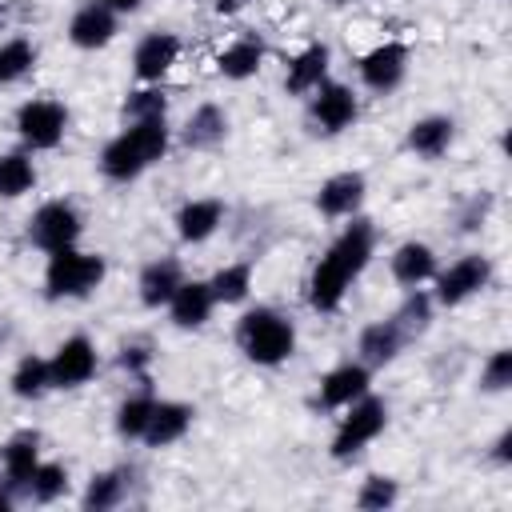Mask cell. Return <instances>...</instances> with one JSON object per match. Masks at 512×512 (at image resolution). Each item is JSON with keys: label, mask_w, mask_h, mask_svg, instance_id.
I'll list each match as a JSON object with an SVG mask.
<instances>
[{"label": "cell", "mask_w": 512, "mask_h": 512, "mask_svg": "<svg viewBox=\"0 0 512 512\" xmlns=\"http://www.w3.org/2000/svg\"><path fill=\"white\" fill-rule=\"evenodd\" d=\"M408 60H412V52H408L404 40H380V44L368 48V52L360 56V64H356L360 84H364L368 92H376V96H388V92H396V88L404 84Z\"/></svg>", "instance_id": "cell-11"}, {"label": "cell", "mask_w": 512, "mask_h": 512, "mask_svg": "<svg viewBox=\"0 0 512 512\" xmlns=\"http://www.w3.org/2000/svg\"><path fill=\"white\" fill-rule=\"evenodd\" d=\"M40 460L44 456H40V432L36 428H20L4 440V448H0V488L12 492L16 504L24 500V488H28Z\"/></svg>", "instance_id": "cell-12"}, {"label": "cell", "mask_w": 512, "mask_h": 512, "mask_svg": "<svg viewBox=\"0 0 512 512\" xmlns=\"http://www.w3.org/2000/svg\"><path fill=\"white\" fill-rule=\"evenodd\" d=\"M364 392H372V368L364 360H344V364H336V368H328L320 376L316 404L328 408V412H340L352 400H360Z\"/></svg>", "instance_id": "cell-15"}, {"label": "cell", "mask_w": 512, "mask_h": 512, "mask_svg": "<svg viewBox=\"0 0 512 512\" xmlns=\"http://www.w3.org/2000/svg\"><path fill=\"white\" fill-rule=\"evenodd\" d=\"M36 68V44L28 36H8L0 40V88L20 84Z\"/></svg>", "instance_id": "cell-34"}, {"label": "cell", "mask_w": 512, "mask_h": 512, "mask_svg": "<svg viewBox=\"0 0 512 512\" xmlns=\"http://www.w3.org/2000/svg\"><path fill=\"white\" fill-rule=\"evenodd\" d=\"M36 188V160L28 148L0 152V200H20Z\"/></svg>", "instance_id": "cell-31"}, {"label": "cell", "mask_w": 512, "mask_h": 512, "mask_svg": "<svg viewBox=\"0 0 512 512\" xmlns=\"http://www.w3.org/2000/svg\"><path fill=\"white\" fill-rule=\"evenodd\" d=\"M492 208H496V196H492V192H484V188H480V192H472V196H464V200H460V208H456V216H452L456 232H460V236L480 232V228L488 224Z\"/></svg>", "instance_id": "cell-37"}, {"label": "cell", "mask_w": 512, "mask_h": 512, "mask_svg": "<svg viewBox=\"0 0 512 512\" xmlns=\"http://www.w3.org/2000/svg\"><path fill=\"white\" fill-rule=\"evenodd\" d=\"M344 416L336 420V432H332V440H328V456L336 460V464H348V460H356L384 428H388V404L380 400V396H372V392H364L360 400H352L348 408H340Z\"/></svg>", "instance_id": "cell-5"}, {"label": "cell", "mask_w": 512, "mask_h": 512, "mask_svg": "<svg viewBox=\"0 0 512 512\" xmlns=\"http://www.w3.org/2000/svg\"><path fill=\"white\" fill-rule=\"evenodd\" d=\"M228 132H232L228 112L208 100V104H196V108L188 112V120H184V128H180V144H184L188 152H212V148H220V144L228 140Z\"/></svg>", "instance_id": "cell-22"}, {"label": "cell", "mask_w": 512, "mask_h": 512, "mask_svg": "<svg viewBox=\"0 0 512 512\" xmlns=\"http://www.w3.org/2000/svg\"><path fill=\"white\" fill-rule=\"evenodd\" d=\"M248 8V0H212V12L216 16H236V12H244Z\"/></svg>", "instance_id": "cell-42"}, {"label": "cell", "mask_w": 512, "mask_h": 512, "mask_svg": "<svg viewBox=\"0 0 512 512\" xmlns=\"http://www.w3.org/2000/svg\"><path fill=\"white\" fill-rule=\"evenodd\" d=\"M492 276H496V268H492V260L484 252H464L448 268H436V276H432V300H436V308H460L472 296L488 292Z\"/></svg>", "instance_id": "cell-6"}, {"label": "cell", "mask_w": 512, "mask_h": 512, "mask_svg": "<svg viewBox=\"0 0 512 512\" xmlns=\"http://www.w3.org/2000/svg\"><path fill=\"white\" fill-rule=\"evenodd\" d=\"M8 392H12L16 400H24V404H32V400H44V396L52 392L48 356H36V352L20 356V360H16V368H12V376H8Z\"/></svg>", "instance_id": "cell-29"}, {"label": "cell", "mask_w": 512, "mask_h": 512, "mask_svg": "<svg viewBox=\"0 0 512 512\" xmlns=\"http://www.w3.org/2000/svg\"><path fill=\"white\" fill-rule=\"evenodd\" d=\"M252 280H256L252 260H232V264H220V268L208 276V288H212L216 308H220V304H228V308L244 304V300L252 296Z\"/></svg>", "instance_id": "cell-28"}, {"label": "cell", "mask_w": 512, "mask_h": 512, "mask_svg": "<svg viewBox=\"0 0 512 512\" xmlns=\"http://www.w3.org/2000/svg\"><path fill=\"white\" fill-rule=\"evenodd\" d=\"M236 348L244 352L248 364L256 368H280L296 352V324L272 304H252L236 320Z\"/></svg>", "instance_id": "cell-3"}, {"label": "cell", "mask_w": 512, "mask_h": 512, "mask_svg": "<svg viewBox=\"0 0 512 512\" xmlns=\"http://www.w3.org/2000/svg\"><path fill=\"white\" fill-rule=\"evenodd\" d=\"M116 28H120V16L112 8H104L100 0H84L68 16V44L80 52H96L116 40Z\"/></svg>", "instance_id": "cell-16"}, {"label": "cell", "mask_w": 512, "mask_h": 512, "mask_svg": "<svg viewBox=\"0 0 512 512\" xmlns=\"http://www.w3.org/2000/svg\"><path fill=\"white\" fill-rule=\"evenodd\" d=\"M104 8H112L116 16H132V12H140L144 8V0H100Z\"/></svg>", "instance_id": "cell-41"}, {"label": "cell", "mask_w": 512, "mask_h": 512, "mask_svg": "<svg viewBox=\"0 0 512 512\" xmlns=\"http://www.w3.org/2000/svg\"><path fill=\"white\" fill-rule=\"evenodd\" d=\"M68 488H72L68 468L60 460H40L36 472H32V480H28V488H24V500H32V504H56V500L68 496Z\"/></svg>", "instance_id": "cell-33"}, {"label": "cell", "mask_w": 512, "mask_h": 512, "mask_svg": "<svg viewBox=\"0 0 512 512\" xmlns=\"http://www.w3.org/2000/svg\"><path fill=\"white\" fill-rule=\"evenodd\" d=\"M180 280H184V268H180V260L176 256H156V260H148L144 268H140V276H136V296H140V304L144 308H164L168 300H172V292L180 288Z\"/></svg>", "instance_id": "cell-25"}, {"label": "cell", "mask_w": 512, "mask_h": 512, "mask_svg": "<svg viewBox=\"0 0 512 512\" xmlns=\"http://www.w3.org/2000/svg\"><path fill=\"white\" fill-rule=\"evenodd\" d=\"M404 348H408V340H404V332L392 324V316L364 324L360 336H356V360H364L368 368H384V364H392Z\"/></svg>", "instance_id": "cell-26"}, {"label": "cell", "mask_w": 512, "mask_h": 512, "mask_svg": "<svg viewBox=\"0 0 512 512\" xmlns=\"http://www.w3.org/2000/svg\"><path fill=\"white\" fill-rule=\"evenodd\" d=\"M100 372V352L88 336H68L56 344V352L48 356V376H52V392H72L84 388L92 376Z\"/></svg>", "instance_id": "cell-10"}, {"label": "cell", "mask_w": 512, "mask_h": 512, "mask_svg": "<svg viewBox=\"0 0 512 512\" xmlns=\"http://www.w3.org/2000/svg\"><path fill=\"white\" fill-rule=\"evenodd\" d=\"M356 116H360V100L348 84L324 80L316 92H308V128L316 136H340L356 124Z\"/></svg>", "instance_id": "cell-9"}, {"label": "cell", "mask_w": 512, "mask_h": 512, "mask_svg": "<svg viewBox=\"0 0 512 512\" xmlns=\"http://www.w3.org/2000/svg\"><path fill=\"white\" fill-rule=\"evenodd\" d=\"M152 408H156V396H152L148 388L124 396V400L116 404V412H112V428H116V436H120V440H140L144 428H148Z\"/></svg>", "instance_id": "cell-32"}, {"label": "cell", "mask_w": 512, "mask_h": 512, "mask_svg": "<svg viewBox=\"0 0 512 512\" xmlns=\"http://www.w3.org/2000/svg\"><path fill=\"white\" fill-rule=\"evenodd\" d=\"M4 12H8V4H4V0H0V24H4Z\"/></svg>", "instance_id": "cell-43"}, {"label": "cell", "mask_w": 512, "mask_h": 512, "mask_svg": "<svg viewBox=\"0 0 512 512\" xmlns=\"http://www.w3.org/2000/svg\"><path fill=\"white\" fill-rule=\"evenodd\" d=\"M396 500H400V480H392V476H384V472L364 476L360 488H356V508H364V512H384V508H392Z\"/></svg>", "instance_id": "cell-36"}, {"label": "cell", "mask_w": 512, "mask_h": 512, "mask_svg": "<svg viewBox=\"0 0 512 512\" xmlns=\"http://www.w3.org/2000/svg\"><path fill=\"white\" fill-rule=\"evenodd\" d=\"M164 312H168L172 328H180V332L204 328V324L212 320V312H216V300H212L208 280H188V276H184L180 288L172 292V300L164 304Z\"/></svg>", "instance_id": "cell-18"}, {"label": "cell", "mask_w": 512, "mask_h": 512, "mask_svg": "<svg viewBox=\"0 0 512 512\" xmlns=\"http://www.w3.org/2000/svg\"><path fill=\"white\" fill-rule=\"evenodd\" d=\"M132 480H136V472L128 464H112V468L92 472L88 484H84L80 508L84 512H112V508H120L128 500V492H132Z\"/></svg>", "instance_id": "cell-24"}, {"label": "cell", "mask_w": 512, "mask_h": 512, "mask_svg": "<svg viewBox=\"0 0 512 512\" xmlns=\"http://www.w3.org/2000/svg\"><path fill=\"white\" fill-rule=\"evenodd\" d=\"M116 364H120L128 376H144V372H148V364H152V348H148L144 340H128V344L120 348Z\"/></svg>", "instance_id": "cell-39"}, {"label": "cell", "mask_w": 512, "mask_h": 512, "mask_svg": "<svg viewBox=\"0 0 512 512\" xmlns=\"http://www.w3.org/2000/svg\"><path fill=\"white\" fill-rule=\"evenodd\" d=\"M336 4H356V0H336Z\"/></svg>", "instance_id": "cell-44"}, {"label": "cell", "mask_w": 512, "mask_h": 512, "mask_svg": "<svg viewBox=\"0 0 512 512\" xmlns=\"http://www.w3.org/2000/svg\"><path fill=\"white\" fill-rule=\"evenodd\" d=\"M512 388V352L508 348H496L488 352V360L480 364V392L488 396H500Z\"/></svg>", "instance_id": "cell-38"}, {"label": "cell", "mask_w": 512, "mask_h": 512, "mask_svg": "<svg viewBox=\"0 0 512 512\" xmlns=\"http://www.w3.org/2000/svg\"><path fill=\"white\" fill-rule=\"evenodd\" d=\"M84 236V216L72 200H44L28 216V244L40 248L44 256L56 248H72Z\"/></svg>", "instance_id": "cell-8"}, {"label": "cell", "mask_w": 512, "mask_h": 512, "mask_svg": "<svg viewBox=\"0 0 512 512\" xmlns=\"http://www.w3.org/2000/svg\"><path fill=\"white\" fill-rule=\"evenodd\" d=\"M228 208L220 196H196V200H184L172 216V228H176V240L180 244H208L220 224H224Z\"/></svg>", "instance_id": "cell-17"}, {"label": "cell", "mask_w": 512, "mask_h": 512, "mask_svg": "<svg viewBox=\"0 0 512 512\" xmlns=\"http://www.w3.org/2000/svg\"><path fill=\"white\" fill-rule=\"evenodd\" d=\"M452 144H456V120L440 116V112H428V116L412 120L408 132H404V152L416 156V160H440V156H448Z\"/></svg>", "instance_id": "cell-19"}, {"label": "cell", "mask_w": 512, "mask_h": 512, "mask_svg": "<svg viewBox=\"0 0 512 512\" xmlns=\"http://www.w3.org/2000/svg\"><path fill=\"white\" fill-rule=\"evenodd\" d=\"M328 68H332V48H328L324 40L304 44V48L288 60V68H284V92H288V96H308V92H316V88L328 80Z\"/></svg>", "instance_id": "cell-20"}, {"label": "cell", "mask_w": 512, "mask_h": 512, "mask_svg": "<svg viewBox=\"0 0 512 512\" xmlns=\"http://www.w3.org/2000/svg\"><path fill=\"white\" fill-rule=\"evenodd\" d=\"M264 56H268V44L260 36H236L216 52V72L232 84H244L264 68Z\"/></svg>", "instance_id": "cell-27"}, {"label": "cell", "mask_w": 512, "mask_h": 512, "mask_svg": "<svg viewBox=\"0 0 512 512\" xmlns=\"http://www.w3.org/2000/svg\"><path fill=\"white\" fill-rule=\"evenodd\" d=\"M108 276V260L100 252H84L80 244L56 248L44 260V300H88Z\"/></svg>", "instance_id": "cell-4"}, {"label": "cell", "mask_w": 512, "mask_h": 512, "mask_svg": "<svg viewBox=\"0 0 512 512\" xmlns=\"http://www.w3.org/2000/svg\"><path fill=\"white\" fill-rule=\"evenodd\" d=\"M180 52H184V44H180L176 32H164V28L160 32H144L136 40V48H132V76L140 84H160L180 64Z\"/></svg>", "instance_id": "cell-13"}, {"label": "cell", "mask_w": 512, "mask_h": 512, "mask_svg": "<svg viewBox=\"0 0 512 512\" xmlns=\"http://www.w3.org/2000/svg\"><path fill=\"white\" fill-rule=\"evenodd\" d=\"M372 252H376V224L368 216H348V224L336 232V240L320 252V260L308 272V284H304L308 308L320 316L336 312L344 304L348 288L372 264Z\"/></svg>", "instance_id": "cell-1"}, {"label": "cell", "mask_w": 512, "mask_h": 512, "mask_svg": "<svg viewBox=\"0 0 512 512\" xmlns=\"http://www.w3.org/2000/svg\"><path fill=\"white\" fill-rule=\"evenodd\" d=\"M168 144H172V128L164 116L156 120H132L124 124L104 148H100V176L112 180V184H132L140 180L152 164H160L168 156Z\"/></svg>", "instance_id": "cell-2"}, {"label": "cell", "mask_w": 512, "mask_h": 512, "mask_svg": "<svg viewBox=\"0 0 512 512\" xmlns=\"http://www.w3.org/2000/svg\"><path fill=\"white\" fill-rule=\"evenodd\" d=\"M68 120H72V116H68V108H64L60 100H52V96H32V100H24V104L16 108L12 128H16V136H20V144H24L28 152H52V148L64 144Z\"/></svg>", "instance_id": "cell-7"}, {"label": "cell", "mask_w": 512, "mask_h": 512, "mask_svg": "<svg viewBox=\"0 0 512 512\" xmlns=\"http://www.w3.org/2000/svg\"><path fill=\"white\" fill-rule=\"evenodd\" d=\"M432 312H436V300H432V292H428V288H404V300L396 304L392 324H396V328L404 332V340L412 344V340H420V336L428 332Z\"/></svg>", "instance_id": "cell-30"}, {"label": "cell", "mask_w": 512, "mask_h": 512, "mask_svg": "<svg viewBox=\"0 0 512 512\" xmlns=\"http://www.w3.org/2000/svg\"><path fill=\"white\" fill-rule=\"evenodd\" d=\"M488 460L500 464V468L512 464V424H504V428L496 432V440H492V448H488Z\"/></svg>", "instance_id": "cell-40"}, {"label": "cell", "mask_w": 512, "mask_h": 512, "mask_svg": "<svg viewBox=\"0 0 512 512\" xmlns=\"http://www.w3.org/2000/svg\"><path fill=\"white\" fill-rule=\"evenodd\" d=\"M156 116H168V96H164L160 84H140L120 104V120L124 124H132V120H156Z\"/></svg>", "instance_id": "cell-35"}, {"label": "cell", "mask_w": 512, "mask_h": 512, "mask_svg": "<svg viewBox=\"0 0 512 512\" xmlns=\"http://www.w3.org/2000/svg\"><path fill=\"white\" fill-rule=\"evenodd\" d=\"M436 268H440L436 248L424 244V240H404V244H396L392 256H388V272H392V280H396L400 288H424V284H432Z\"/></svg>", "instance_id": "cell-23"}, {"label": "cell", "mask_w": 512, "mask_h": 512, "mask_svg": "<svg viewBox=\"0 0 512 512\" xmlns=\"http://www.w3.org/2000/svg\"><path fill=\"white\" fill-rule=\"evenodd\" d=\"M368 200V180L364 172L348 168V172H332L328 180H320L316 188V212L324 220H348V216H360Z\"/></svg>", "instance_id": "cell-14"}, {"label": "cell", "mask_w": 512, "mask_h": 512, "mask_svg": "<svg viewBox=\"0 0 512 512\" xmlns=\"http://www.w3.org/2000/svg\"><path fill=\"white\" fill-rule=\"evenodd\" d=\"M192 420H196V408H192V404H184V400H156L140 444H144V448H156V452H160V448H172V444H180V440L188 436Z\"/></svg>", "instance_id": "cell-21"}]
</instances>
